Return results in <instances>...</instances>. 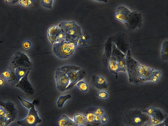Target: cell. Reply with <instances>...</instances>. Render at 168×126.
I'll return each mask as SVG.
<instances>
[{"label": "cell", "instance_id": "d4e9b609", "mask_svg": "<svg viewBox=\"0 0 168 126\" xmlns=\"http://www.w3.org/2000/svg\"><path fill=\"white\" fill-rule=\"evenodd\" d=\"M71 95L70 94L61 95L57 99V107L59 108L63 107L65 102L69 99L71 98Z\"/></svg>", "mask_w": 168, "mask_h": 126}, {"label": "cell", "instance_id": "ffe728a7", "mask_svg": "<svg viewBox=\"0 0 168 126\" xmlns=\"http://www.w3.org/2000/svg\"><path fill=\"white\" fill-rule=\"evenodd\" d=\"M33 42L31 39L26 38L22 41L20 43L21 49L24 51L28 52L33 48Z\"/></svg>", "mask_w": 168, "mask_h": 126}, {"label": "cell", "instance_id": "60d3db41", "mask_svg": "<svg viewBox=\"0 0 168 126\" xmlns=\"http://www.w3.org/2000/svg\"><path fill=\"white\" fill-rule=\"evenodd\" d=\"M4 2H5L6 3L10 4L12 3V2H14V1H12V0H11V1H4Z\"/></svg>", "mask_w": 168, "mask_h": 126}, {"label": "cell", "instance_id": "f35d334b", "mask_svg": "<svg viewBox=\"0 0 168 126\" xmlns=\"http://www.w3.org/2000/svg\"><path fill=\"white\" fill-rule=\"evenodd\" d=\"M79 125L75 123L73 120H71L68 126H78Z\"/></svg>", "mask_w": 168, "mask_h": 126}, {"label": "cell", "instance_id": "4fadbf2b", "mask_svg": "<svg viewBox=\"0 0 168 126\" xmlns=\"http://www.w3.org/2000/svg\"><path fill=\"white\" fill-rule=\"evenodd\" d=\"M129 112L132 115V122L136 126H139L143 124L144 122V117L147 116L142 111L138 110H131Z\"/></svg>", "mask_w": 168, "mask_h": 126}, {"label": "cell", "instance_id": "277c9868", "mask_svg": "<svg viewBox=\"0 0 168 126\" xmlns=\"http://www.w3.org/2000/svg\"><path fill=\"white\" fill-rule=\"evenodd\" d=\"M57 25L65 34L66 41L78 40L83 32L80 26L74 21H64Z\"/></svg>", "mask_w": 168, "mask_h": 126}, {"label": "cell", "instance_id": "9c48e42d", "mask_svg": "<svg viewBox=\"0 0 168 126\" xmlns=\"http://www.w3.org/2000/svg\"><path fill=\"white\" fill-rule=\"evenodd\" d=\"M111 53L116 56L118 60L119 73L120 72H126V55L119 50L115 45L112 42Z\"/></svg>", "mask_w": 168, "mask_h": 126}, {"label": "cell", "instance_id": "e0dca14e", "mask_svg": "<svg viewBox=\"0 0 168 126\" xmlns=\"http://www.w3.org/2000/svg\"><path fill=\"white\" fill-rule=\"evenodd\" d=\"M86 120V126H96L98 124L95 121V116L93 110L87 111L85 114Z\"/></svg>", "mask_w": 168, "mask_h": 126}, {"label": "cell", "instance_id": "8992f818", "mask_svg": "<svg viewBox=\"0 0 168 126\" xmlns=\"http://www.w3.org/2000/svg\"><path fill=\"white\" fill-rule=\"evenodd\" d=\"M143 22V16L141 13L137 11H132L125 25L128 30L134 31L141 27Z\"/></svg>", "mask_w": 168, "mask_h": 126}, {"label": "cell", "instance_id": "e575fe53", "mask_svg": "<svg viewBox=\"0 0 168 126\" xmlns=\"http://www.w3.org/2000/svg\"><path fill=\"white\" fill-rule=\"evenodd\" d=\"M14 119H10L9 120H5L0 118V126H8L14 121Z\"/></svg>", "mask_w": 168, "mask_h": 126}, {"label": "cell", "instance_id": "b9f144b4", "mask_svg": "<svg viewBox=\"0 0 168 126\" xmlns=\"http://www.w3.org/2000/svg\"><path fill=\"white\" fill-rule=\"evenodd\" d=\"M1 106H0V108H1Z\"/></svg>", "mask_w": 168, "mask_h": 126}, {"label": "cell", "instance_id": "cb8c5ba5", "mask_svg": "<svg viewBox=\"0 0 168 126\" xmlns=\"http://www.w3.org/2000/svg\"><path fill=\"white\" fill-rule=\"evenodd\" d=\"M76 85L79 90L82 92H86L89 90V85L87 82L83 80L79 81Z\"/></svg>", "mask_w": 168, "mask_h": 126}, {"label": "cell", "instance_id": "603a6c76", "mask_svg": "<svg viewBox=\"0 0 168 126\" xmlns=\"http://www.w3.org/2000/svg\"><path fill=\"white\" fill-rule=\"evenodd\" d=\"M96 96L101 100H107L109 98V93L108 91L106 89L99 90L96 94Z\"/></svg>", "mask_w": 168, "mask_h": 126}, {"label": "cell", "instance_id": "f1b7e54d", "mask_svg": "<svg viewBox=\"0 0 168 126\" xmlns=\"http://www.w3.org/2000/svg\"><path fill=\"white\" fill-rule=\"evenodd\" d=\"M12 74L10 70L8 69H4L1 73V77L5 79L6 81L11 80Z\"/></svg>", "mask_w": 168, "mask_h": 126}, {"label": "cell", "instance_id": "ab89813d", "mask_svg": "<svg viewBox=\"0 0 168 126\" xmlns=\"http://www.w3.org/2000/svg\"><path fill=\"white\" fill-rule=\"evenodd\" d=\"M100 118H101V117H100L97 116H95V121L97 123V124L100 123Z\"/></svg>", "mask_w": 168, "mask_h": 126}, {"label": "cell", "instance_id": "5bb4252c", "mask_svg": "<svg viewBox=\"0 0 168 126\" xmlns=\"http://www.w3.org/2000/svg\"><path fill=\"white\" fill-rule=\"evenodd\" d=\"M107 66L110 72L116 76L119 73L118 62L116 56L112 53L108 60Z\"/></svg>", "mask_w": 168, "mask_h": 126}, {"label": "cell", "instance_id": "4316f807", "mask_svg": "<svg viewBox=\"0 0 168 126\" xmlns=\"http://www.w3.org/2000/svg\"><path fill=\"white\" fill-rule=\"evenodd\" d=\"M162 77V72L160 70L155 69L150 82L153 84H156L160 81Z\"/></svg>", "mask_w": 168, "mask_h": 126}, {"label": "cell", "instance_id": "d590c367", "mask_svg": "<svg viewBox=\"0 0 168 126\" xmlns=\"http://www.w3.org/2000/svg\"><path fill=\"white\" fill-rule=\"evenodd\" d=\"M109 117L106 114L101 117L100 123L103 124H105L108 123L109 121Z\"/></svg>", "mask_w": 168, "mask_h": 126}, {"label": "cell", "instance_id": "8fae6325", "mask_svg": "<svg viewBox=\"0 0 168 126\" xmlns=\"http://www.w3.org/2000/svg\"><path fill=\"white\" fill-rule=\"evenodd\" d=\"M91 82L94 87L99 90L105 89L108 87V82L107 78L102 75H93Z\"/></svg>", "mask_w": 168, "mask_h": 126}, {"label": "cell", "instance_id": "7c38bea8", "mask_svg": "<svg viewBox=\"0 0 168 126\" xmlns=\"http://www.w3.org/2000/svg\"><path fill=\"white\" fill-rule=\"evenodd\" d=\"M61 29L58 25H52L48 27L47 30V36L48 41L53 45L56 43L57 39Z\"/></svg>", "mask_w": 168, "mask_h": 126}, {"label": "cell", "instance_id": "9a60e30c", "mask_svg": "<svg viewBox=\"0 0 168 126\" xmlns=\"http://www.w3.org/2000/svg\"><path fill=\"white\" fill-rule=\"evenodd\" d=\"M112 37L108 39L105 46V52L103 56V61L105 66H107V63L112 52Z\"/></svg>", "mask_w": 168, "mask_h": 126}, {"label": "cell", "instance_id": "6da1fadb", "mask_svg": "<svg viewBox=\"0 0 168 126\" xmlns=\"http://www.w3.org/2000/svg\"><path fill=\"white\" fill-rule=\"evenodd\" d=\"M126 71L130 83L138 85L151 81L155 69L138 62L132 56L130 50L126 54Z\"/></svg>", "mask_w": 168, "mask_h": 126}, {"label": "cell", "instance_id": "5b68a950", "mask_svg": "<svg viewBox=\"0 0 168 126\" xmlns=\"http://www.w3.org/2000/svg\"><path fill=\"white\" fill-rule=\"evenodd\" d=\"M33 105L29 110L28 114L23 120L18 121L17 124L20 126H36L42 122V120L39 117L38 111L35 108L36 101H33Z\"/></svg>", "mask_w": 168, "mask_h": 126}, {"label": "cell", "instance_id": "1f68e13d", "mask_svg": "<svg viewBox=\"0 0 168 126\" xmlns=\"http://www.w3.org/2000/svg\"><path fill=\"white\" fill-rule=\"evenodd\" d=\"M93 111L95 116L100 117L105 114V111L104 109L100 106H97L93 109Z\"/></svg>", "mask_w": 168, "mask_h": 126}, {"label": "cell", "instance_id": "836d02e7", "mask_svg": "<svg viewBox=\"0 0 168 126\" xmlns=\"http://www.w3.org/2000/svg\"><path fill=\"white\" fill-rule=\"evenodd\" d=\"M90 41V37L89 34L83 32L79 37L78 41L84 42Z\"/></svg>", "mask_w": 168, "mask_h": 126}, {"label": "cell", "instance_id": "3957f363", "mask_svg": "<svg viewBox=\"0 0 168 126\" xmlns=\"http://www.w3.org/2000/svg\"><path fill=\"white\" fill-rule=\"evenodd\" d=\"M57 69L64 72L69 80L70 84L66 90L71 89L79 81L83 80L86 76L85 70L76 65L65 64Z\"/></svg>", "mask_w": 168, "mask_h": 126}, {"label": "cell", "instance_id": "ac0fdd59", "mask_svg": "<svg viewBox=\"0 0 168 126\" xmlns=\"http://www.w3.org/2000/svg\"><path fill=\"white\" fill-rule=\"evenodd\" d=\"M164 114L163 112L159 110L155 116L150 117V121L151 124L153 126H156L160 124L163 121V118Z\"/></svg>", "mask_w": 168, "mask_h": 126}, {"label": "cell", "instance_id": "d6986e66", "mask_svg": "<svg viewBox=\"0 0 168 126\" xmlns=\"http://www.w3.org/2000/svg\"><path fill=\"white\" fill-rule=\"evenodd\" d=\"M168 41L166 39L162 43L160 51L161 58L165 62H167L168 60Z\"/></svg>", "mask_w": 168, "mask_h": 126}, {"label": "cell", "instance_id": "83f0119b", "mask_svg": "<svg viewBox=\"0 0 168 126\" xmlns=\"http://www.w3.org/2000/svg\"><path fill=\"white\" fill-rule=\"evenodd\" d=\"M71 119L66 115H63L57 121L58 126H68Z\"/></svg>", "mask_w": 168, "mask_h": 126}, {"label": "cell", "instance_id": "f546056e", "mask_svg": "<svg viewBox=\"0 0 168 126\" xmlns=\"http://www.w3.org/2000/svg\"><path fill=\"white\" fill-rule=\"evenodd\" d=\"M0 118L9 120L12 118L11 117L10 113L1 107L0 108Z\"/></svg>", "mask_w": 168, "mask_h": 126}, {"label": "cell", "instance_id": "484cf974", "mask_svg": "<svg viewBox=\"0 0 168 126\" xmlns=\"http://www.w3.org/2000/svg\"><path fill=\"white\" fill-rule=\"evenodd\" d=\"M54 2L53 0H41L39 1V4L42 7L49 10L52 9Z\"/></svg>", "mask_w": 168, "mask_h": 126}, {"label": "cell", "instance_id": "7bdbcfd3", "mask_svg": "<svg viewBox=\"0 0 168 126\" xmlns=\"http://www.w3.org/2000/svg\"><path fill=\"white\" fill-rule=\"evenodd\" d=\"M0 77H1V76H0Z\"/></svg>", "mask_w": 168, "mask_h": 126}, {"label": "cell", "instance_id": "2e32d148", "mask_svg": "<svg viewBox=\"0 0 168 126\" xmlns=\"http://www.w3.org/2000/svg\"><path fill=\"white\" fill-rule=\"evenodd\" d=\"M17 3L21 7L25 9H33L38 7L39 5V1L31 0H20Z\"/></svg>", "mask_w": 168, "mask_h": 126}, {"label": "cell", "instance_id": "8d00e7d4", "mask_svg": "<svg viewBox=\"0 0 168 126\" xmlns=\"http://www.w3.org/2000/svg\"><path fill=\"white\" fill-rule=\"evenodd\" d=\"M90 41H86L81 42L78 41V46L81 47H86L88 46L90 44Z\"/></svg>", "mask_w": 168, "mask_h": 126}, {"label": "cell", "instance_id": "7402d4cb", "mask_svg": "<svg viewBox=\"0 0 168 126\" xmlns=\"http://www.w3.org/2000/svg\"><path fill=\"white\" fill-rule=\"evenodd\" d=\"M159 109L152 106H149L145 109L142 112L149 117L155 115L158 111Z\"/></svg>", "mask_w": 168, "mask_h": 126}, {"label": "cell", "instance_id": "ba28073f", "mask_svg": "<svg viewBox=\"0 0 168 126\" xmlns=\"http://www.w3.org/2000/svg\"><path fill=\"white\" fill-rule=\"evenodd\" d=\"M55 79L57 90L61 92L66 91L69 85L70 81L66 74L62 71L56 69Z\"/></svg>", "mask_w": 168, "mask_h": 126}, {"label": "cell", "instance_id": "d6a6232c", "mask_svg": "<svg viewBox=\"0 0 168 126\" xmlns=\"http://www.w3.org/2000/svg\"><path fill=\"white\" fill-rule=\"evenodd\" d=\"M28 72L25 69L20 68L17 69L16 71L15 74L19 79L24 77L27 75Z\"/></svg>", "mask_w": 168, "mask_h": 126}, {"label": "cell", "instance_id": "52a82bcc", "mask_svg": "<svg viewBox=\"0 0 168 126\" xmlns=\"http://www.w3.org/2000/svg\"><path fill=\"white\" fill-rule=\"evenodd\" d=\"M112 42L119 50L126 55L130 50V41L126 34L123 33L117 34L112 38Z\"/></svg>", "mask_w": 168, "mask_h": 126}, {"label": "cell", "instance_id": "7a4b0ae2", "mask_svg": "<svg viewBox=\"0 0 168 126\" xmlns=\"http://www.w3.org/2000/svg\"><path fill=\"white\" fill-rule=\"evenodd\" d=\"M78 40L66 41L52 45L53 54L61 60H67L72 57L78 49Z\"/></svg>", "mask_w": 168, "mask_h": 126}, {"label": "cell", "instance_id": "4dcf8cb0", "mask_svg": "<svg viewBox=\"0 0 168 126\" xmlns=\"http://www.w3.org/2000/svg\"><path fill=\"white\" fill-rule=\"evenodd\" d=\"M17 98L19 99L22 105L29 110L32 107L33 105V102L31 103L27 101V100L19 96H17Z\"/></svg>", "mask_w": 168, "mask_h": 126}, {"label": "cell", "instance_id": "30bf717a", "mask_svg": "<svg viewBox=\"0 0 168 126\" xmlns=\"http://www.w3.org/2000/svg\"><path fill=\"white\" fill-rule=\"evenodd\" d=\"M131 11L125 6H119L115 10V18L118 21L125 24L129 19Z\"/></svg>", "mask_w": 168, "mask_h": 126}, {"label": "cell", "instance_id": "44dd1931", "mask_svg": "<svg viewBox=\"0 0 168 126\" xmlns=\"http://www.w3.org/2000/svg\"><path fill=\"white\" fill-rule=\"evenodd\" d=\"M73 120L75 123L79 125H85L86 124L85 115L79 113H77L74 115Z\"/></svg>", "mask_w": 168, "mask_h": 126}, {"label": "cell", "instance_id": "74e56055", "mask_svg": "<svg viewBox=\"0 0 168 126\" xmlns=\"http://www.w3.org/2000/svg\"><path fill=\"white\" fill-rule=\"evenodd\" d=\"M6 84V80L1 77H0V87H3Z\"/></svg>", "mask_w": 168, "mask_h": 126}]
</instances>
